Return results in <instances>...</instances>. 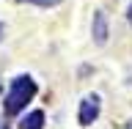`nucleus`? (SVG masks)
I'll list each match as a JSON object with an SVG mask.
<instances>
[{
	"mask_svg": "<svg viewBox=\"0 0 132 129\" xmlns=\"http://www.w3.org/2000/svg\"><path fill=\"white\" fill-rule=\"evenodd\" d=\"M33 96H36V82H33L28 74H19L16 80H11V88H8V93H6V102H3L6 115H16Z\"/></svg>",
	"mask_w": 132,
	"mask_h": 129,
	"instance_id": "1",
	"label": "nucleus"
},
{
	"mask_svg": "<svg viewBox=\"0 0 132 129\" xmlns=\"http://www.w3.org/2000/svg\"><path fill=\"white\" fill-rule=\"evenodd\" d=\"M99 110H102V102H99L96 93H88V96L80 102V113H77V118H80L82 126H88V124H94L99 118Z\"/></svg>",
	"mask_w": 132,
	"mask_h": 129,
	"instance_id": "2",
	"label": "nucleus"
},
{
	"mask_svg": "<svg viewBox=\"0 0 132 129\" xmlns=\"http://www.w3.org/2000/svg\"><path fill=\"white\" fill-rule=\"evenodd\" d=\"M107 36H110V30H107V14L105 11H96L94 14V41L96 44H105Z\"/></svg>",
	"mask_w": 132,
	"mask_h": 129,
	"instance_id": "3",
	"label": "nucleus"
},
{
	"mask_svg": "<svg viewBox=\"0 0 132 129\" xmlns=\"http://www.w3.org/2000/svg\"><path fill=\"white\" fill-rule=\"evenodd\" d=\"M41 126H44V113L41 110H33L19 121V129H41Z\"/></svg>",
	"mask_w": 132,
	"mask_h": 129,
	"instance_id": "4",
	"label": "nucleus"
},
{
	"mask_svg": "<svg viewBox=\"0 0 132 129\" xmlns=\"http://www.w3.org/2000/svg\"><path fill=\"white\" fill-rule=\"evenodd\" d=\"M22 3H36V6H55L61 0H22Z\"/></svg>",
	"mask_w": 132,
	"mask_h": 129,
	"instance_id": "5",
	"label": "nucleus"
},
{
	"mask_svg": "<svg viewBox=\"0 0 132 129\" xmlns=\"http://www.w3.org/2000/svg\"><path fill=\"white\" fill-rule=\"evenodd\" d=\"M127 19H129V25H132V3H129V8H127Z\"/></svg>",
	"mask_w": 132,
	"mask_h": 129,
	"instance_id": "6",
	"label": "nucleus"
},
{
	"mask_svg": "<svg viewBox=\"0 0 132 129\" xmlns=\"http://www.w3.org/2000/svg\"><path fill=\"white\" fill-rule=\"evenodd\" d=\"M0 129H8V126H6V124H3V118H0Z\"/></svg>",
	"mask_w": 132,
	"mask_h": 129,
	"instance_id": "7",
	"label": "nucleus"
},
{
	"mask_svg": "<svg viewBox=\"0 0 132 129\" xmlns=\"http://www.w3.org/2000/svg\"><path fill=\"white\" fill-rule=\"evenodd\" d=\"M0 33H3V25H0Z\"/></svg>",
	"mask_w": 132,
	"mask_h": 129,
	"instance_id": "8",
	"label": "nucleus"
},
{
	"mask_svg": "<svg viewBox=\"0 0 132 129\" xmlns=\"http://www.w3.org/2000/svg\"><path fill=\"white\" fill-rule=\"evenodd\" d=\"M0 91H3V85H0Z\"/></svg>",
	"mask_w": 132,
	"mask_h": 129,
	"instance_id": "9",
	"label": "nucleus"
}]
</instances>
